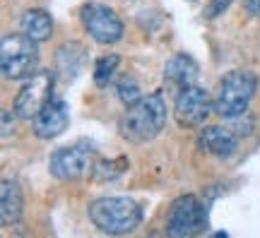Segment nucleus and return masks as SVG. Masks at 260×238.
I'll list each match as a JSON object with an SVG mask.
<instances>
[{
	"mask_svg": "<svg viewBox=\"0 0 260 238\" xmlns=\"http://www.w3.org/2000/svg\"><path fill=\"white\" fill-rule=\"evenodd\" d=\"M164 125H167V101L161 92L142 96L138 104L128 106V111L123 113L121 123H118L121 135L135 145L154 140L164 130Z\"/></svg>",
	"mask_w": 260,
	"mask_h": 238,
	"instance_id": "nucleus-1",
	"label": "nucleus"
},
{
	"mask_svg": "<svg viewBox=\"0 0 260 238\" xmlns=\"http://www.w3.org/2000/svg\"><path fill=\"white\" fill-rule=\"evenodd\" d=\"M89 219L109 236H125L142 221V207L133 197H99L89 205Z\"/></svg>",
	"mask_w": 260,
	"mask_h": 238,
	"instance_id": "nucleus-2",
	"label": "nucleus"
},
{
	"mask_svg": "<svg viewBox=\"0 0 260 238\" xmlns=\"http://www.w3.org/2000/svg\"><path fill=\"white\" fill-rule=\"evenodd\" d=\"M258 92V77L251 70H234L226 73L219 82V92L214 99V111L224 118H239L251 106Z\"/></svg>",
	"mask_w": 260,
	"mask_h": 238,
	"instance_id": "nucleus-3",
	"label": "nucleus"
},
{
	"mask_svg": "<svg viewBox=\"0 0 260 238\" xmlns=\"http://www.w3.org/2000/svg\"><path fill=\"white\" fill-rule=\"evenodd\" d=\"M39 67V48L31 37L10 34L0 46V70L5 80H27Z\"/></svg>",
	"mask_w": 260,
	"mask_h": 238,
	"instance_id": "nucleus-4",
	"label": "nucleus"
},
{
	"mask_svg": "<svg viewBox=\"0 0 260 238\" xmlns=\"http://www.w3.org/2000/svg\"><path fill=\"white\" fill-rule=\"evenodd\" d=\"M53 75L46 70H37V73L27 77V84H22L17 99H15V113L17 118L34 120L39 111L53 99Z\"/></svg>",
	"mask_w": 260,
	"mask_h": 238,
	"instance_id": "nucleus-5",
	"label": "nucleus"
},
{
	"mask_svg": "<svg viewBox=\"0 0 260 238\" xmlns=\"http://www.w3.org/2000/svg\"><path fill=\"white\" fill-rule=\"evenodd\" d=\"M94 164V145L80 142L73 147H63L53 152L51 156V176H56L58 181H80L82 176L89 174Z\"/></svg>",
	"mask_w": 260,
	"mask_h": 238,
	"instance_id": "nucleus-6",
	"label": "nucleus"
},
{
	"mask_svg": "<svg viewBox=\"0 0 260 238\" xmlns=\"http://www.w3.org/2000/svg\"><path fill=\"white\" fill-rule=\"evenodd\" d=\"M203 226H205L203 202L198 200L195 195H181L169 210L167 233L174 238H186V236H195Z\"/></svg>",
	"mask_w": 260,
	"mask_h": 238,
	"instance_id": "nucleus-7",
	"label": "nucleus"
},
{
	"mask_svg": "<svg viewBox=\"0 0 260 238\" xmlns=\"http://www.w3.org/2000/svg\"><path fill=\"white\" fill-rule=\"evenodd\" d=\"M80 17H82L84 31L99 44H116L123 37L121 17L106 5H99V3L84 5Z\"/></svg>",
	"mask_w": 260,
	"mask_h": 238,
	"instance_id": "nucleus-8",
	"label": "nucleus"
},
{
	"mask_svg": "<svg viewBox=\"0 0 260 238\" xmlns=\"http://www.w3.org/2000/svg\"><path fill=\"white\" fill-rule=\"evenodd\" d=\"M212 111H214V101L210 99V94L205 92L203 87L193 84V87H186V89L178 92L174 116H176L178 125L195 128V125H203Z\"/></svg>",
	"mask_w": 260,
	"mask_h": 238,
	"instance_id": "nucleus-9",
	"label": "nucleus"
},
{
	"mask_svg": "<svg viewBox=\"0 0 260 238\" xmlns=\"http://www.w3.org/2000/svg\"><path fill=\"white\" fill-rule=\"evenodd\" d=\"M34 135L39 140H53L58 138L60 132H65L68 123H70V111H68V104L60 99H51L39 111V116L34 120Z\"/></svg>",
	"mask_w": 260,
	"mask_h": 238,
	"instance_id": "nucleus-10",
	"label": "nucleus"
},
{
	"mask_svg": "<svg viewBox=\"0 0 260 238\" xmlns=\"http://www.w3.org/2000/svg\"><path fill=\"white\" fill-rule=\"evenodd\" d=\"M200 149L207 152V154L212 156H219V159H226V156H232L236 152V147H239V138L234 135L229 128H217V125H210V128H205L200 132Z\"/></svg>",
	"mask_w": 260,
	"mask_h": 238,
	"instance_id": "nucleus-11",
	"label": "nucleus"
},
{
	"mask_svg": "<svg viewBox=\"0 0 260 238\" xmlns=\"http://www.w3.org/2000/svg\"><path fill=\"white\" fill-rule=\"evenodd\" d=\"M200 75V67L190 55L186 53H176L164 67V80L171 84H176L178 89H186V87H193L195 80Z\"/></svg>",
	"mask_w": 260,
	"mask_h": 238,
	"instance_id": "nucleus-12",
	"label": "nucleus"
},
{
	"mask_svg": "<svg viewBox=\"0 0 260 238\" xmlns=\"http://www.w3.org/2000/svg\"><path fill=\"white\" fill-rule=\"evenodd\" d=\"M22 190H19L17 181L12 178H3L0 181V221L3 226L17 224L22 219Z\"/></svg>",
	"mask_w": 260,
	"mask_h": 238,
	"instance_id": "nucleus-13",
	"label": "nucleus"
},
{
	"mask_svg": "<svg viewBox=\"0 0 260 238\" xmlns=\"http://www.w3.org/2000/svg\"><path fill=\"white\" fill-rule=\"evenodd\" d=\"M19 27H22V31L27 37H31L37 44H41V41L51 39V34H53V19L44 10H27L19 17Z\"/></svg>",
	"mask_w": 260,
	"mask_h": 238,
	"instance_id": "nucleus-14",
	"label": "nucleus"
},
{
	"mask_svg": "<svg viewBox=\"0 0 260 238\" xmlns=\"http://www.w3.org/2000/svg\"><path fill=\"white\" fill-rule=\"evenodd\" d=\"M118 65H121V58L113 55V53L99 58L96 65H94V82L99 84V87H106V84L113 80V75H116V70H118Z\"/></svg>",
	"mask_w": 260,
	"mask_h": 238,
	"instance_id": "nucleus-15",
	"label": "nucleus"
},
{
	"mask_svg": "<svg viewBox=\"0 0 260 238\" xmlns=\"http://www.w3.org/2000/svg\"><path fill=\"white\" fill-rule=\"evenodd\" d=\"M118 96H121V101L125 104V106H133V104H138L140 99H142V92H140V87L133 80H121L118 82Z\"/></svg>",
	"mask_w": 260,
	"mask_h": 238,
	"instance_id": "nucleus-16",
	"label": "nucleus"
},
{
	"mask_svg": "<svg viewBox=\"0 0 260 238\" xmlns=\"http://www.w3.org/2000/svg\"><path fill=\"white\" fill-rule=\"evenodd\" d=\"M234 0H212L210 5H207V10H205V17L207 19H214V17H219L222 12H226L229 10V5H232Z\"/></svg>",
	"mask_w": 260,
	"mask_h": 238,
	"instance_id": "nucleus-17",
	"label": "nucleus"
},
{
	"mask_svg": "<svg viewBox=\"0 0 260 238\" xmlns=\"http://www.w3.org/2000/svg\"><path fill=\"white\" fill-rule=\"evenodd\" d=\"M246 10H248V15H260V0H246Z\"/></svg>",
	"mask_w": 260,
	"mask_h": 238,
	"instance_id": "nucleus-18",
	"label": "nucleus"
},
{
	"mask_svg": "<svg viewBox=\"0 0 260 238\" xmlns=\"http://www.w3.org/2000/svg\"><path fill=\"white\" fill-rule=\"evenodd\" d=\"M3 123H5V125H3V135H8V130H10V113L8 111L3 113Z\"/></svg>",
	"mask_w": 260,
	"mask_h": 238,
	"instance_id": "nucleus-19",
	"label": "nucleus"
}]
</instances>
